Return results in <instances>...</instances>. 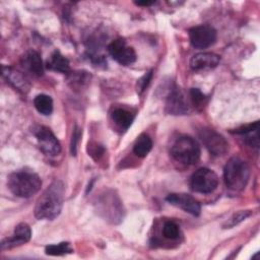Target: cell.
I'll list each match as a JSON object with an SVG mask.
<instances>
[{
    "mask_svg": "<svg viewBox=\"0 0 260 260\" xmlns=\"http://www.w3.org/2000/svg\"><path fill=\"white\" fill-rule=\"evenodd\" d=\"M152 78V70H149L147 72L144 73V75H142L138 80H137V84H136V90L139 94H141L146 87L148 86V84L150 83V80Z\"/></svg>",
    "mask_w": 260,
    "mask_h": 260,
    "instance_id": "cell-25",
    "label": "cell"
},
{
    "mask_svg": "<svg viewBox=\"0 0 260 260\" xmlns=\"http://www.w3.org/2000/svg\"><path fill=\"white\" fill-rule=\"evenodd\" d=\"M7 186L15 196L28 198L39 192L42 186V181L36 173L21 170L9 175Z\"/></svg>",
    "mask_w": 260,
    "mask_h": 260,
    "instance_id": "cell-2",
    "label": "cell"
},
{
    "mask_svg": "<svg viewBox=\"0 0 260 260\" xmlns=\"http://www.w3.org/2000/svg\"><path fill=\"white\" fill-rule=\"evenodd\" d=\"M108 50L112 58L121 65L128 66L136 60V53L134 49L128 46L124 39L119 38L113 41L109 45Z\"/></svg>",
    "mask_w": 260,
    "mask_h": 260,
    "instance_id": "cell-9",
    "label": "cell"
},
{
    "mask_svg": "<svg viewBox=\"0 0 260 260\" xmlns=\"http://www.w3.org/2000/svg\"><path fill=\"white\" fill-rule=\"evenodd\" d=\"M166 111L171 115H185L190 112V106L182 90L179 88H173L166 103Z\"/></svg>",
    "mask_w": 260,
    "mask_h": 260,
    "instance_id": "cell-12",
    "label": "cell"
},
{
    "mask_svg": "<svg viewBox=\"0 0 260 260\" xmlns=\"http://www.w3.org/2000/svg\"><path fill=\"white\" fill-rule=\"evenodd\" d=\"M166 200L176 206L179 207L181 209H183L185 212H188L194 216H198L200 214L201 211V207L200 204L197 200H195V198H193L192 196L185 194V193H172L169 194L166 197Z\"/></svg>",
    "mask_w": 260,
    "mask_h": 260,
    "instance_id": "cell-11",
    "label": "cell"
},
{
    "mask_svg": "<svg viewBox=\"0 0 260 260\" xmlns=\"http://www.w3.org/2000/svg\"><path fill=\"white\" fill-rule=\"evenodd\" d=\"M162 235L166 239L177 240L180 236L179 225L173 220L166 221L164 226H162Z\"/></svg>",
    "mask_w": 260,
    "mask_h": 260,
    "instance_id": "cell-22",
    "label": "cell"
},
{
    "mask_svg": "<svg viewBox=\"0 0 260 260\" xmlns=\"http://www.w3.org/2000/svg\"><path fill=\"white\" fill-rule=\"evenodd\" d=\"M189 38L194 48L205 49L215 43L216 30L207 24L196 25L189 29Z\"/></svg>",
    "mask_w": 260,
    "mask_h": 260,
    "instance_id": "cell-8",
    "label": "cell"
},
{
    "mask_svg": "<svg viewBox=\"0 0 260 260\" xmlns=\"http://www.w3.org/2000/svg\"><path fill=\"white\" fill-rule=\"evenodd\" d=\"M31 237V230L25 222L17 224L14 229V233L11 237L5 238L1 242V250L11 249L17 246H21L27 243Z\"/></svg>",
    "mask_w": 260,
    "mask_h": 260,
    "instance_id": "cell-13",
    "label": "cell"
},
{
    "mask_svg": "<svg viewBox=\"0 0 260 260\" xmlns=\"http://www.w3.org/2000/svg\"><path fill=\"white\" fill-rule=\"evenodd\" d=\"M20 64L30 74L41 76L44 73V65L40 54L35 50H27L20 58Z\"/></svg>",
    "mask_w": 260,
    "mask_h": 260,
    "instance_id": "cell-15",
    "label": "cell"
},
{
    "mask_svg": "<svg viewBox=\"0 0 260 260\" xmlns=\"http://www.w3.org/2000/svg\"><path fill=\"white\" fill-rule=\"evenodd\" d=\"M198 135L211 154L215 156H220L229 150V143L226 142L224 137L216 131L210 128L203 127L199 129Z\"/></svg>",
    "mask_w": 260,
    "mask_h": 260,
    "instance_id": "cell-7",
    "label": "cell"
},
{
    "mask_svg": "<svg viewBox=\"0 0 260 260\" xmlns=\"http://www.w3.org/2000/svg\"><path fill=\"white\" fill-rule=\"evenodd\" d=\"M200 153L201 150L198 142L188 135L178 137L171 148L172 156L184 165L196 164L200 158Z\"/></svg>",
    "mask_w": 260,
    "mask_h": 260,
    "instance_id": "cell-4",
    "label": "cell"
},
{
    "mask_svg": "<svg viewBox=\"0 0 260 260\" xmlns=\"http://www.w3.org/2000/svg\"><path fill=\"white\" fill-rule=\"evenodd\" d=\"M31 132L36 136L41 150L47 155H58L61 151V145L55 134L50 128L43 125H36Z\"/></svg>",
    "mask_w": 260,
    "mask_h": 260,
    "instance_id": "cell-6",
    "label": "cell"
},
{
    "mask_svg": "<svg viewBox=\"0 0 260 260\" xmlns=\"http://www.w3.org/2000/svg\"><path fill=\"white\" fill-rule=\"evenodd\" d=\"M220 57L214 53H198L190 60V67L193 70L212 69L218 65Z\"/></svg>",
    "mask_w": 260,
    "mask_h": 260,
    "instance_id": "cell-16",
    "label": "cell"
},
{
    "mask_svg": "<svg viewBox=\"0 0 260 260\" xmlns=\"http://www.w3.org/2000/svg\"><path fill=\"white\" fill-rule=\"evenodd\" d=\"M190 100L196 109H202L206 103V95L198 88H191L189 91Z\"/></svg>",
    "mask_w": 260,
    "mask_h": 260,
    "instance_id": "cell-23",
    "label": "cell"
},
{
    "mask_svg": "<svg viewBox=\"0 0 260 260\" xmlns=\"http://www.w3.org/2000/svg\"><path fill=\"white\" fill-rule=\"evenodd\" d=\"M72 252H73V249L68 242L48 245L45 248V253L50 256H62V255L70 254Z\"/></svg>",
    "mask_w": 260,
    "mask_h": 260,
    "instance_id": "cell-21",
    "label": "cell"
},
{
    "mask_svg": "<svg viewBox=\"0 0 260 260\" xmlns=\"http://www.w3.org/2000/svg\"><path fill=\"white\" fill-rule=\"evenodd\" d=\"M151 148H152V140L149 137V135L145 133L140 134L133 145V151L139 157H145L149 153Z\"/></svg>",
    "mask_w": 260,
    "mask_h": 260,
    "instance_id": "cell-19",
    "label": "cell"
},
{
    "mask_svg": "<svg viewBox=\"0 0 260 260\" xmlns=\"http://www.w3.org/2000/svg\"><path fill=\"white\" fill-rule=\"evenodd\" d=\"M217 185L218 178L216 174L207 168L198 169L190 180L191 189L197 193H211L216 189Z\"/></svg>",
    "mask_w": 260,
    "mask_h": 260,
    "instance_id": "cell-5",
    "label": "cell"
},
{
    "mask_svg": "<svg viewBox=\"0 0 260 260\" xmlns=\"http://www.w3.org/2000/svg\"><path fill=\"white\" fill-rule=\"evenodd\" d=\"M258 127H259V123H258V121H256V122H254V123H252V124H248V125L242 126V127L236 129L234 132H235L236 134L244 135V134H247V133H249V132H251V131H253V130L258 129Z\"/></svg>",
    "mask_w": 260,
    "mask_h": 260,
    "instance_id": "cell-27",
    "label": "cell"
},
{
    "mask_svg": "<svg viewBox=\"0 0 260 260\" xmlns=\"http://www.w3.org/2000/svg\"><path fill=\"white\" fill-rule=\"evenodd\" d=\"M105 217L113 222H118L123 218V209L119 198L113 193L104 194L96 202Z\"/></svg>",
    "mask_w": 260,
    "mask_h": 260,
    "instance_id": "cell-10",
    "label": "cell"
},
{
    "mask_svg": "<svg viewBox=\"0 0 260 260\" xmlns=\"http://www.w3.org/2000/svg\"><path fill=\"white\" fill-rule=\"evenodd\" d=\"M154 3H155V1H138V2H135V4L138 5V6H150Z\"/></svg>",
    "mask_w": 260,
    "mask_h": 260,
    "instance_id": "cell-28",
    "label": "cell"
},
{
    "mask_svg": "<svg viewBox=\"0 0 260 260\" xmlns=\"http://www.w3.org/2000/svg\"><path fill=\"white\" fill-rule=\"evenodd\" d=\"M34 105L37 111L45 116H48L53 111V100L47 94H38L34 100Z\"/></svg>",
    "mask_w": 260,
    "mask_h": 260,
    "instance_id": "cell-20",
    "label": "cell"
},
{
    "mask_svg": "<svg viewBox=\"0 0 260 260\" xmlns=\"http://www.w3.org/2000/svg\"><path fill=\"white\" fill-rule=\"evenodd\" d=\"M111 118L121 130H127L134 120V114L124 108H115L111 113Z\"/></svg>",
    "mask_w": 260,
    "mask_h": 260,
    "instance_id": "cell-17",
    "label": "cell"
},
{
    "mask_svg": "<svg viewBox=\"0 0 260 260\" xmlns=\"http://www.w3.org/2000/svg\"><path fill=\"white\" fill-rule=\"evenodd\" d=\"M251 214V212L249 210H241L237 213H234L229 219L228 221L224 223V228L225 229H230V228H233L237 224H239L240 222H242L243 220H245L249 215Z\"/></svg>",
    "mask_w": 260,
    "mask_h": 260,
    "instance_id": "cell-24",
    "label": "cell"
},
{
    "mask_svg": "<svg viewBox=\"0 0 260 260\" xmlns=\"http://www.w3.org/2000/svg\"><path fill=\"white\" fill-rule=\"evenodd\" d=\"M250 178V169L246 161L234 156L228 160L223 169L225 186L233 191L243 190Z\"/></svg>",
    "mask_w": 260,
    "mask_h": 260,
    "instance_id": "cell-3",
    "label": "cell"
},
{
    "mask_svg": "<svg viewBox=\"0 0 260 260\" xmlns=\"http://www.w3.org/2000/svg\"><path fill=\"white\" fill-rule=\"evenodd\" d=\"M64 192L65 188L61 181L52 182L38 198L35 206V216L40 220L56 218L62 210Z\"/></svg>",
    "mask_w": 260,
    "mask_h": 260,
    "instance_id": "cell-1",
    "label": "cell"
},
{
    "mask_svg": "<svg viewBox=\"0 0 260 260\" xmlns=\"http://www.w3.org/2000/svg\"><path fill=\"white\" fill-rule=\"evenodd\" d=\"M2 75L16 90L22 93H26L29 90V80L24 73L20 72L19 70L10 66H2Z\"/></svg>",
    "mask_w": 260,
    "mask_h": 260,
    "instance_id": "cell-14",
    "label": "cell"
},
{
    "mask_svg": "<svg viewBox=\"0 0 260 260\" xmlns=\"http://www.w3.org/2000/svg\"><path fill=\"white\" fill-rule=\"evenodd\" d=\"M80 136H81V131H80V129H79L77 126H75V128H74V131H73V134H72L71 145H70V148H71V153H72L73 155H75V154H76L77 142H78V140H79Z\"/></svg>",
    "mask_w": 260,
    "mask_h": 260,
    "instance_id": "cell-26",
    "label": "cell"
},
{
    "mask_svg": "<svg viewBox=\"0 0 260 260\" xmlns=\"http://www.w3.org/2000/svg\"><path fill=\"white\" fill-rule=\"evenodd\" d=\"M47 68L61 73H68L70 71V64L65 56L59 51H55L47 61Z\"/></svg>",
    "mask_w": 260,
    "mask_h": 260,
    "instance_id": "cell-18",
    "label": "cell"
}]
</instances>
